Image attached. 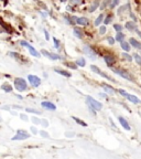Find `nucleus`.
I'll use <instances>...</instances> for the list:
<instances>
[{
    "label": "nucleus",
    "mask_w": 141,
    "mask_h": 159,
    "mask_svg": "<svg viewBox=\"0 0 141 159\" xmlns=\"http://www.w3.org/2000/svg\"><path fill=\"white\" fill-rule=\"evenodd\" d=\"M86 102H87V104H88V107L95 109V111H100V109L103 108V104L100 103V102H98L95 99H93L92 96H87Z\"/></svg>",
    "instance_id": "f257e3e1"
},
{
    "label": "nucleus",
    "mask_w": 141,
    "mask_h": 159,
    "mask_svg": "<svg viewBox=\"0 0 141 159\" xmlns=\"http://www.w3.org/2000/svg\"><path fill=\"white\" fill-rule=\"evenodd\" d=\"M113 71L116 73V74H118V75H120L121 77H123V79L130 81V82H135L134 76H132L128 71L123 70V69H113Z\"/></svg>",
    "instance_id": "f03ea898"
},
{
    "label": "nucleus",
    "mask_w": 141,
    "mask_h": 159,
    "mask_svg": "<svg viewBox=\"0 0 141 159\" xmlns=\"http://www.w3.org/2000/svg\"><path fill=\"white\" fill-rule=\"evenodd\" d=\"M14 87H15V89H18L19 92L26 91V89L28 88L26 80L22 79V77H18V79H15L14 80Z\"/></svg>",
    "instance_id": "7ed1b4c3"
},
{
    "label": "nucleus",
    "mask_w": 141,
    "mask_h": 159,
    "mask_svg": "<svg viewBox=\"0 0 141 159\" xmlns=\"http://www.w3.org/2000/svg\"><path fill=\"white\" fill-rule=\"evenodd\" d=\"M30 137V135L26 132V130H22V129H19V130H17V134H15V136H13L11 138V140H13V141H17V140H24V139H27V138Z\"/></svg>",
    "instance_id": "20e7f679"
},
{
    "label": "nucleus",
    "mask_w": 141,
    "mask_h": 159,
    "mask_svg": "<svg viewBox=\"0 0 141 159\" xmlns=\"http://www.w3.org/2000/svg\"><path fill=\"white\" fill-rule=\"evenodd\" d=\"M119 93H120V94H121L122 96H125L128 101H130L131 103H134V104H138V103H140V100H139L137 96H135V95L129 94V93H127V92H125V91H122V89H119Z\"/></svg>",
    "instance_id": "39448f33"
},
{
    "label": "nucleus",
    "mask_w": 141,
    "mask_h": 159,
    "mask_svg": "<svg viewBox=\"0 0 141 159\" xmlns=\"http://www.w3.org/2000/svg\"><path fill=\"white\" fill-rule=\"evenodd\" d=\"M20 44H21V46H23V47H27L28 48V50H29V52L31 53V55H33V56H36V58H40V53L38 52L35 50L34 48H33L31 44H29L27 41H23V40H21V41H20Z\"/></svg>",
    "instance_id": "423d86ee"
},
{
    "label": "nucleus",
    "mask_w": 141,
    "mask_h": 159,
    "mask_svg": "<svg viewBox=\"0 0 141 159\" xmlns=\"http://www.w3.org/2000/svg\"><path fill=\"white\" fill-rule=\"evenodd\" d=\"M90 70H92L93 72H95V73H97V74H99V75H101L103 77H105V79H107V80L111 81V82H116V81L113 79V77H110L109 75H107L106 73H103V72L100 71V69L97 67L96 65H92V66H90Z\"/></svg>",
    "instance_id": "0eeeda50"
},
{
    "label": "nucleus",
    "mask_w": 141,
    "mask_h": 159,
    "mask_svg": "<svg viewBox=\"0 0 141 159\" xmlns=\"http://www.w3.org/2000/svg\"><path fill=\"white\" fill-rule=\"evenodd\" d=\"M28 80H29V82H30V84L32 85L33 87H38V86H40V84H41L40 77L36 76V75H29Z\"/></svg>",
    "instance_id": "6e6552de"
},
{
    "label": "nucleus",
    "mask_w": 141,
    "mask_h": 159,
    "mask_svg": "<svg viewBox=\"0 0 141 159\" xmlns=\"http://www.w3.org/2000/svg\"><path fill=\"white\" fill-rule=\"evenodd\" d=\"M104 60H105L106 64L108 65L109 67H111L116 63V58H115L113 54H106V55H104Z\"/></svg>",
    "instance_id": "1a4fd4ad"
},
{
    "label": "nucleus",
    "mask_w": 141,
    "mask_h": 159,
    "mask_svg": "<svg viewBox=\"0 0 141 159\" xmlns=\"http://www.w3.org/2000/svg\"><path fill=\"white\" fill-rule=\"evenodd\" d=\"M83 50H84V53H85L86 55H88V58H90L92 60H95V59H96V53H95V51H94L90 47L85 46Z\"/></svg>",
    "instance_id": "9d476101"
},
{
    "label": "nucleus",
    "mask_w": 141,
    "mask_h": 159,
    "mask_svg": "<svg viewBox=\"0 0 141 159\" xmlns=\"http://www.w3.org/2000/svg\"><path fill=\"white\" fill-rule=\"evenodd\" d=\"M41 53L44 55V56H46V58H49L50 60H60L61 59V56L60 55H57V54H53V53H50V52H48L46 50H42L41 51Z\"/></svg>",
    "instance_id": "9b49d317"
},
{
    "label": "nucleus",
    "mask_w": 141,
    "mask_h": 159,
    "mask_svg": "<svg viewBox=\"0 0 141 159\" xmlns=\"http://www.w3.org/2000/svg\"><path fill=\"white\" fill-rule=\"evenodd\" d=\"M41 105H42V107H44L45 109H49V111H55L56 109V106L53 103H51V102H48V101L42 102Z\"/></svg>",
    "instance_id": "f8f14e48"
},
{
    "label": "nucleus",
    "mask_w": 141,
    "mask_h": 159,
    "mask_svg": "<svg viewBox=\"0 0 141 159\" xmlns=\"http://www.w3.org/2000/svg\"><path fill=\"white\" fill-rule=\"evenodd\" d=\"M125 28L129 31H135V30H137V24L135 21H127L125 24Z\"/></svg>",
    "instance_id": "ddd939ff"
},
{
    "label": "nucleus",
    "mask_w": 141,
    "mask_h": 159,
    "mask_svg": "<svg viewBox=\"0 0 141 159\" xmlns=\"http://www.w3.org/2000/svg\"><path fill=\"white\" fill-rule=\"evenodd\" d=\"M118 120H119L120 125H121L122 127L125 128L126 130H130V125L128 124V122L125 119V118H123V117H121V116H119V117H118Z\"/></svg>",
    "instance_id": "4468645a"
},
{
    "label": "nucleus",
    "mask_w": 141,
    "mask_h": 159,
    "mask_svg": "<svg viewBox=\"0 0 141 159\" xmlns=\"http://www.w3.org/2000/svg\"><path fill=\"white\" fill-rule=\"evenodd\" d=\"M9 54H10V56H12V58L15 59L17 61H19V62L26 63V60H24V58H23V56H21L20 54H18V53H15V52H10Z\"/></svg>",
    "instance_id": "2eb2a0df"
},
{
    "label": "nucleus",
    "mask_w": 141,
    "mask_h": 159,
    "mask_svg": "<svg viewBox=\"0 0 141 159\" xmlns=\"http://www.w3.org/2000/svg\"><path fill=\"white\" fill-rule=\"evenodd\" d=\"M101 86L104 87V91L107 92V93H109V94H114L115 93V89L113 86H110L109 84H106V83H103L101 84Z\"/></svg>",
    "instance_id": "dca6fc26"
},
{
    "label": "nucleus",
    "mask_w": 141,
    "mask_h": 159,
    "mask_svg": "<svg viewBox=\"0 0 141 159\" xmlns=\"http://www.w3.org/2000/svg\"><path fill=\"white\" fill-rule=\"evenodd\" d=\"M129 43L131 44V47H134L136 49H141V43L139 41H137L135 38H130L129 39Z\"/></svg>",
    "instance_id": "f3484780"
},
{
    "label": "nucleus",
    "mask_w": 141,
    "mask_h": 159,
    "mask_svg": "<svg viewBox=\"0 0 141 159\" xmlns=\"http://www.w3.org/2000/svg\"><path fill=\"white\" fill-rule=\"evenodd\" d=\"M120 47H121V49H122V50L125 51V52H129L130 49H131V44L128 43V42L122 41V42H120Z\"/></svg>",
    "instance_id": "a211bd4d"
},
{
    "label": "nucleus",
    "mask_w": 141,
    "mask_h": 159,
    "mask_svg": "<svg viewBox=\"0 0 141 159\" xmlns=\"http://www.w3.org/2000/svg\"><path fill=\"white\" fill-rule=\"evenodd\" d=\"M76 23L81 24V26H87V24L89 23V21H88V19H87V18H85V17H81V18H77Z\"/></svg>",
    "instance_id": "6ab92c4d"
},
{
    "label": "nucleus",
    "mask_w": 141,
    "mask_h": 159,
    "mask_svg": "<svg viewBox=\"0 0 141 159\" xmlns=\"http://www.w3.org/2000/svg\"><path fill=\"white\" fill-rule=\"evenodd\" d=\"M73 33H74V35H75L76 38H78V39H82L83 35H84V33H83L82 29H80V28H74Z\"/></svg>",
    "instance_id": "aec40b11"
},
{
    "label": "nucleus",
    "mask_w": 141,
    "mask_h": 159,
    "mask_svg": "<svg viewBox=\"0 0 141 159\" xmlns=\"http://www.w3.org/2000/svg\"><path fill=\"white\" fill-rule=\"evenodd\" d=\"M54 71L56 72V73H59V74H61V75H63V76H65V77H71L72 75H71V73L69 72H67V71H64V70H61V69H54Z\"/></svg>",
    "instance_id": "412c9836"
},
{
    "label": "nucleus",
    "mask_w": 141,
    "mask_h": 159,
    "mask_svg": "<svg viewBox=\"0 0 141 159\" xmlns=\"http://www.w3.org/2000/svg\"><path fill=\"white\" fill-rule=\"evenodd\" d=\"M126 38V35L122 33V32H117V34H116V41H118V42H122L123 40H125Z\"/></svg>",
    "instance_id": "4be33fe9"
},
{
    "label": "nucleus",
    "mask_w": 141,
    "mask_h": 159,
    "mask_svg": "<svg viewBox=\"0 0 141 159\" xmlns=\"http://www.w3.org/2000/svg\"><path fill=\"white\" fill-rule=\"evenodd\" d=\"M1 88H2L5 92H8V93L11 92L12 89H13V88H12V86H11V85H10L9 83H3V84L1 85Z\"/></svg>",
    "instance_id": "5701e85b"
},
{
    "label": "nucleus",
    "mask_w": 141,
    "mask_h": 159,
    "mask_svg": "<svg viewBox=\"0 0 141 159\" xmlns=\"http://www.w3.org/2000/svg\"><path fill=\"white\" fill-rule=\"evenodd\" d=\"M98 7H99V0H95L94 3H93V5L90 6V8H89V12H94Z\"/></svg>",
    "instance_id": "b1692460"
},
{
    "label": "nucleus",
    "mask_w": 141,
    "mask_h": 159,
    "mask_svg": "<svg viewBox=\"0 0 141 159\" xmlns=\"http://www.w3.org/2000/svg\"><path fill=\"white\" fill-rule=\"evenodd\" d=\"M73 119L76 122V123L78 124V125H81V126H83V127H87V124L85 123L84 120H82V119H80V118H77V117H75V116H73Z\"/></svg>",
    "instance_id": "393cba45"
},
{
    "label": "nucleus",
    "mask_w": 141,
    "mask_h": 159,
    "mask_svg": "<svg viewBox=\"0 0 141 159\" xmlns=\"http://www.w3.org/2000/svg\"><path fill=\"white\" fill-rule=\"evenodd\" d=\"M103 20H104V14L101 13V14H99V16H98L96 20H95V26H96V27L100 26V23L103 22Z\"/></svg>",
    "instance_id": "a878e982"
},
{
    "label": "nucleus",
    "mask_w": 141,
    "mask_h": 159,
    "mask_svg": "<svg viewBox=\"0 0 141 159\" xmlns=\"http://www.w3.org/2000/svg\"><path fill=\"white\" fill-rule=\"evenodd\" d=\"M76 64L77 66H81V67H84L86 65V62H85V59L84 58H80L77 61H76Z\"/></svg>",
    "instance_id": "bb28decb"
},
{
    "label": "nucleus",
    "mask_w": 141,
    "mask_h": 159,
    "mask_svg": "<svg viewBox=\"0 0 141 159\" xmlns=\"http://www.w3.org/2000/svg\"><path fill=\"white\" fill-rule=\"evenodd\" d=\"M134 59H135V61L137 62V64L141 66V55L138 54V53H135V54H134Z\"/></svg>",
    "instance_id": "cd10ccee"
},
{
    "label": "nucleus",
    "mask_w": 141,
    "mask_h": 159,
    "mask_svg": "<svg viewBox=\"0 0 141 159\" xmlns=\"http://www.w3.org/2000/svg\"><path fill=\"white\" fill-rule=\"evenodd\" d=\"M129 6H130V5H129V3H127V5H126V6H122V7H120V8H119V9H118V11H117V12H118V14H122V13H123V12H125V11L127 10V8H128V7H129Z\"/></svg>",
    "instance_id": "c85d7f7f"
},
{
    "label": "nucleus",
    "mask_w": 141,
    "mask_h": 159,
    "mask_svg": "<svg viewBox=\"0 0 141 159\" xmlns=\"http://www.w3.org/2000/svg\"><path fill=\"white\" fill-rule=\"evenodd\" d=\"M122 56L125 58L128 62H132V60H134V56H131V55H129L127 52H125V53H122Z\"/></svg>",
    "instance_id": "c756f323"
},
{
    "label": "nucleus",
    "mask_w": 141,
    "mask_h": 159,
    "mask_svg": "<svg viewBox=\"0 0 141 159\" xmlns=\"http://www.w3.org/2000/svg\"><path fill=\"white\" fill-rule=\"evenodd\" d=\"M110 2H111V0H104L103 3L100 5V9H101V10H104V9H105V8H106L107 6L110 5Z\"/></svg>",
    "instance_id": "7c9ffc66"
},
{
    "label": "nucleus",
    "mask_w": 141,
    "mask_h": 159,
    "mask_svg": "<svg viewBox=\"0 0 141 159\" xmlns=\"http://www.w3.org/2000/svg\"><path fill=\"white\" fill-rule=\"evenodd\" d=\"M111 21H113V16H111V14H108V16L106 17V19L104 20V22H105L106 26H107V24H109Z\"/></svg>",
    "instance_id": "2f4dec72"
},
{
    "label": "nucleus",
    "mask_w": 141,
    "mask_h": 159,
    "mask_svg": "<svg viewBox=\"0 0 141 159\" xmlns=\"http://www.w3.org/2000/svg\"><path fill=\"white\" fill-rule=\"evenodd\" d=\"M119 1H120V0H111L110 5H109L110 9H114L115 7H117V5H118V3H119Z\"/></svg>",
    "instance_id": "473e14b6"
},
{
    "label": "nucleus",
    "mask_w": 141,
    "mask_h": 159,
    "mask_svg": "<svg viewBox=\"0 0 141 159\" xmlns=\"http://www.w3.org/2000/svg\"><path fill=\"white\" fill-rule=\"evenodd\" d=\"M0 23H1L2 24V26H3V28H5V29L8 31V32H12V30H11V28H10V26H8V24H6L5 22H3L2 21V20L1 19H0Z\"/></svg>",
    "instance_id": "72a5a7b5"
},
{
    "label": "nucleus",
    "mask_w": 141,
    "mask_h": 159,
    "mask_svg": "<svg viewBox=\"0 0 141 159\" xmlns=\"http://www.w3.org/2000/svg\"><path fill=\"white\" fill-rule=\"evenodd\" d=\"M76 20H77V17H69V19H68V23H71L72 26H74V24L76 23Z\"/></svg>",
    "instance_id": "f704fd0d"
},
{
    "label": "nucleus",
    "mask_w": 141,
    "mask_h": 159,
    "mask_svg": "<svg viewBox=\"0 0 141 159\" xmlns=\"http://www.w3.org/2000/svg\"><path fill=\"white\" fill-rule=\"evenodd\" d=\"M27 112L28 113H33V114H38V115L41 114L40 111H38V109H33V108H27Z\"/></svg>",
    "instance_id": "c9c22d12"
},
{
    "label": "nucleus",
    "mask_w": 141,
    "mask_h": 159,
    "mask_svg": "<svg viewBox=\"0 0 141 159\" xmlns=\"http://www.w3.org/2000/svg\"><path fill=\"white\" fill-rule=\"evenodd\" d=\"M114 29L117 31V32H121L122 29H123V27H121L120 24H115V26H114Z\"/></svg>",
    "instance_id": "e433bc0d"
},
{
    "label": "nucleus",
    "mask_w": 141,
    "mask_h": 159,
    "mask_svg": "<svg viewBox=\"0 0 141 159\" xmlns=\"http://www.w3.org/2000/svg\"><path fill=\"white\" fill-rule=\"evenodd\" d=\"M106 30H107L106 26H101L100 28H99V33H100V34H105L106 33Z\"/></svg>",
    "instance_id": "4c0bfd02"
},
{
    "label": "nucleus",
    "mask_w": 141,
    "mask_h": 159,
    "mask_svg": "<svg viewBox=\"0 0 141 159\" xmlns=\"http://www.w3.org/2000/svg\"><path fill=\"white\" fill-rule=\"evenodd\" d=\"M65 65H67L68 67L73 69V70H75V69H77V64H74V63H67V62H66V63H65Z\"/></svg>",
    "instance_id": "58836bf2"
},
{
    "label": "nucleus",
    "mask_w": 141,
    "mask_h": 159,
    "mask_svg": "<svg viewBox=\"0 0 141 159\" xmlns=\"http://www.w3.org/2000/svg\"><path fill=\"white\" fill-rule=\"evenodd\" d=\"M107 41H108V43L110 44V46H113V44H115V41H116V39L111 38V36H108V38H107Z\"/></svg>",
    "instance_id": "ea45409f"
},
{
    "label": "nucleus",
    "mask_w": 141,
    "mask_h": 159,
    "mask_svg": "<svg viewBox=\"0 0 141 159\" xmlns=\"http://www.w3.org/2000/svg\"><path fill=\"white\" fill-rule=\"evenodd\" d=\"M129 14H130V17L132 18V21H135V22H137V17L135 16V13L132 12L131 10H129Z\"/></svg>",
    "instance_id": "a19ab883"
},
{
    "label": "nucleus",
    "mask_w": 141,
    "mask_h": 159,
    "mask_svg": "<svg viewBox=\"0 0 141 159\" xmlns=\"http://www.w3.org/2000/svg\"><path fill=\"white\" fill-rule=\"evenodd\" d=\"M53 41H54V43H55V48L60 49V41H59V40H57L56 38H53Z\"/></svg>",
    "instance_id": "79ce46f5"
},
{
    "label": "nucleus",
    "mask_w": 141,
    "mask_h": 159,
    "mask_svg": "<svg viewBox=\"0 0 141 159\" xmlns=\"http://www.w3.org/2000/svg\"><path fill=\"white\" fill-rule=\"evenodd\" d=\"M32 122H33V123H34L35 125H36V124H40V123H41V120L39 119L38 117H32Z\"/></svg>",
    "instance_id": "37998d69"
},
{
    "label": "nucleus",
    "mask_w": 141,
    "mask_h": 159,
    "mask_svg": "<svg viewBox=\"0 0 141 159\" xmlns=\"http://www.w3.org/2000/svg\"><path fill=\"white\" fill-rule=\"evenodd\" d=\"M78 3H81V0H71V6L78 5Z\"/></svg>",
    "instance_id": "c03bdc74"
},
{
    "label": "nucleus",
    "mask_w": 141,
    "mask_h": 159,
    "mask_svg": "<svg viewBox=\"0 0 141 159\" xmlns=\"http://www.w3.org/2000/svg\"><path fill=\"white\" fill-rule=\"evenodd\" d=\"M41 123H42V124H41V125L45 126V127H46V126L49 125V124H48V120H46V119H42V120H41Z\"/></svg>",
    "instance_id": "a18cd8bd"
},
{
    "label": "nucleus",
    "mask_w": 141,
    "mask_h": 159,
    "mask_svg": "<svg viewBox=\"0 0 141 159\" xmlns=\"http://www.w3.org/2000/svg\"><path fill=\"white\" fill-rule=\"evenodd\" d=\"M40 133H41V136H42V137H49L46 132H44V130H42V132H40Z\"/></svg>",
    "instance_id": "49530a36"
},
{
    "label": "nucleus",
    "mask_w": 141,
    "mask_h": 159,
    "mask_svg": "<svg viewBox=\"0 0 141 159\" xmlns=\"http://www.w3.org/2000/svg\"><path fill=\"white\" fill-rule=\"evenodd\" d=\"M44 33H45V39H46V40H49V39H50V36H49L48 31H46V30H44Z\"/></svg>",
    "instance_id": "de8ad7c7"
},
{
    "label": "nucleus",
    "mask_w": 141,
    "mask_h": 159,
    "mask_svg": "<svg viewBox=\"0 0 141 159\" xmlns=\"http://www.w3.org/2000/svg\"><path fill=\"white\" fill-rule=\"evenodd\" d=\"M31 130L33 132V134H36V133H38V130H36V128H34V127H31Z\"/></svg>",
    "instance_id": "09e8293b"
},
{
    "label": "nucleus",
    "mask_w": 141,
    "mask_h": 159,
    "mask_svg": "<svg viewBox=\"0 0 141 159\" xmlns=\"http://www.w3.org/2000/svg\"><path fill=\"white\" fill-rule=\"evenodd\" d=\"M21 118L23 120H28V116H24V115H21Z\"/></svg>",
    "instance_id": "8fccbe9b"
},
{
    "label": "nucleus",
    "mask_w": 141,
    "mask_h": 159,
    "mask_svg": "<svg viewBox=\"0 0 141 159\" xmlns=\"http://www.w3.org/2000/svg\"><path fill=\"white\" fill-rule=\"evenodd\" d=\"M136 32H137V34H138L140 36V39H141V31L140 30H136Z\"/></svg>",
    "instance_id": "3c124183"
},
{
    "label": "nucleus",
    "mask_w": 141,
    "mask_h": 159,
    "mask_svg": "<svg viewBox=\"0 0 141 159\" xmlns=\"http://www.w3.org/2000/svg\"><path fill=\"white\" fill-rule=\"evenodd\" d=\"M100 96L104 97V99H107V95L106 94H101V93H100Z\"/></svg>",
    "instance_id": "603ef678"
},
{
    "label": "nucleus",
    "mask_w": 141,
    "mask_h": 159,
    "mask_svg": "<svg viewBox=\"0 0 141 159\" xmlns=\"http://www.w3.org/2000/svg\"><path fill=\"white\" fill-rule=\"evenodd\" d=\"M41 14H42L43 17H46V13H44V12H41Z\"/></svg>",
    "instance_id": "864d4df0"
},
{
    "label": "nucleus",
    "mask_w": 141,
    "mask_h": 159,
    "mask_svg": "<svg viewBox=\"0 0 141 159\" xmlns=\"http://www.w3.org/2000/svg\"><path fill=\"white\" fill-rule=\"evenodd\" d=\"M61 1H62V2H64V1H66V0H61Z\"/></svg>",
    "instance_id": "5fc2aeb1"
}]
</instances>
